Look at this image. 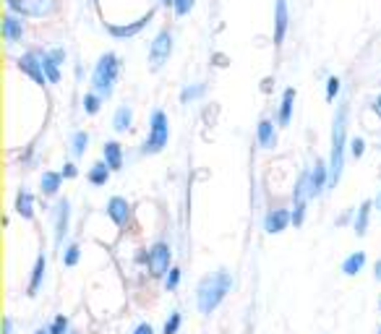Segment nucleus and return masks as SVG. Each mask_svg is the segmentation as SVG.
Masks as SVG:
<instances>
[{
	"instance_id": "79ce46f5",
	"label": "nucleus",
	"mask_w": 381,
	"mask_h": 334,
	"mask_svg": "<svg viewBox=\"0 0 381 334\" xmlns=\"http://www.w3.org/2000/svg\"><path fill=\"white\" fill-rule=\"evenodd\" d=\"M272 86H275V81H272V79H264V81H261V91H269Z\"/></svg>"
},
{
	"instance_id": "0eeeda50",
	"label": "nucleus",
	"mask_w": 381,
	"mask_h": 334,
	"mask_svg": "<svg viewBox=\"0 0 381 334\" xmlns=\"http://www.w3.org/2000/svg\"><path fill=\"white\" fill-rule=\"evenodd\" d=\"M6 8L24 19H42L55 11L53 0H6Z\"/></svg>"
},
{
	"instance_id": "6e6552de",
	"label": "nucleus",
	"mask_w": 381,
	"mask_h": 334,
	"mask_svg": "<svg viewBox=\"0 0 381 334\" xmlns=\"http://www.w3.org/2000/svg\"><path fill=\"white\" fill-rule=\"evenodd\" d=\"M146 266L152 277H168V272L173 269V250L168 243H154L146 253Z\"/></svg>"
},
{
	"instance_id": "39448f33",
	"label": "nucleus",
	"mask_w": 381,
	"mask_h": 334,
	"mask_svg": "<svg viewBox=\"0 0 381 334\" xmlns=\"http://www.w3.org/2000/svg\"><path fill=\"white\" fill-rule=\"evenodd\" d=\"M170 55H173V31L160 29L157 37L152 39V45H149V69L162 71L165 63L170 61Z\"/></svg>"
},
{
	"instance_id": "e433bc0d",
	"label": "nucleus",
	"mask_w": 381,
	"mask_h": 334,
	"mask_svg": "<svg viewBox=\"0 0 381 334\" xmlns=\"http://www.w3.org/2000/svg\"><path fill=\"white\" fill-rule=\"evenodd\" d=\"M76 175H78V170L73 162H66V165H63V178H76Z\"/></svg>"
},
{
	"instance_id": "c03bdc74",
	"label": "nucleus",
	"mask_w": 381,
	"mask_h": 334,
	"mask_svg": "<svg viewBox=\"0 0 381 334\" xmlns=\"http://www.w3.org/2000/svg\"><path fill=\"white\" fill-rule=\"evenodd\" d=\"M214 61H217V66H220V69H222V66H228V58H225V55H220V53L214 55Z\"/></svg>"
},
{
	"instance_id": "37998d69",
	"label": "nucleus",
	"mask_w": 381,
	"mask_h": 334,
	"mask_svg": "<svg viewBox=\"0 0 381 334\" xmlns=\"http://www.w3.org/2000/svg\"><path fill=\"white\" fill-rule=\"evenodd\" d=\"M371 107H374V113H376V115H379V118H381V94H379V97L374 99V105H371Z\"/></svg>"
},
{
	"instance_id": "c85d7f7f",
	"label": "nucleus",
	"mask_w": 381,
	"mask_h": 334,
	"mask_svg": "<svg viewBox=\"0 0 381 334\" xmlns=\"http://www.w3.org/2000/svg\"><path fill=\"white\" fill-rule=\"evenodd\" d=\"M78 258H81V248H78V243H71L66 246V250H63V266H76Z\"/></svg>"
},
{
	"instance_id": "7c9ffc66",
	"label": "nucleus",
	"mask_w": 381,
	"mask_h": 334,
	"mask_svg": "<svg viewBox=\"0 0 381 334\" xmlns=\"http://www.w3.org/2000/svg\"><path fill=\"white\" fill-rule=\"evenodd\" d=\"M50 334H68V316H63V313H58L53 321H50Z\"/></svg>"
},
{
	"instance_id": "3c124183",
	"label": "nucleus",
	"mask_w": 381,
	"mask_h": 334,
	"mask_svg": "<svg viewBox=\"0 0 381 334\" xmlns=\"http://www.w3.org/2000/svg\"><path fill=\"white\" fill-rule=\"evenodd\" d=\"M379 308H381V300H379Z\"/></svg>"
},
{
	"instance_id": "f3484780",
	"label": "nucleus",
	"mask_w": 381,
	"mask_h": 334,
	"mask_svg": "<svg viewBox=\"0 0 381 334\" xmlns=\"http://www.w3.org/2000/svg\"><path fill=\"white\" fill-rule=\"evenodd\" d=\"M295 97L298 91L293 86L283 91V102H280V113H277V123H280V128H288L290 121H293V107H295Z\"/></svg>"
},
{
	"instance_id": "4468645a",
	"label": "nucleus",
	"mask_w": 381,
	"mask_h": 334,
	"mask_svg": "<svg viewBox=\"0 0 381 334\" xmlns=\"http://www.w3.org/2000/svg\"><path fill=\"white\" fill-rule=\"evenodd\" d=\"M324 188H329V165L316 162L313 170H308V191H311V198L321 196Z\"/></svg>"
},
{
	"instance_id": "c9c22d12",
	"label": "nucleus",
	"mask_w": 381,
	"mask_h": 334,
	"mask_svg": "<svg viewBox=\"0 0 381 334\" xmlns=\"http://www.w3.org/2000/svg\"><path fill=\"white\" fill-rule=\"evenodd\" d=\"M193 3H196V0H176L173 11H176V16H188L190 11H193Z\"/></svg>"
},
{
	"instance_id": "412c9836",
	"label": "nucleus",
	"mask_w": 381,
	"mask_h": 334,
	"mask_svg": "<svg viewBox=\"0 0 381 334\" xmlns=\"http://www.w3.org/2000/svg\"><path fill=\"white\" fill-rule=\"evenodd\" d=\"M63 186V173H55V170H47L42 173L39 178V191H42V196H55Z\"/></svg>"
},
{
	"instance_id": "2f4dec72",
	"label": "nucleus",
	"mask_w": 381,
	"mask_h": 334,
	"mask_svg": "<svg viewBox=\"0 0 381 334\" xmlns=\"http://www.w3.org/2000/svg\"><path fill=\"white\" fill-rule=\"evenodd\" d=\"M181 324H183V316H181V311H173L168 316V321H165V334H178Z\"/></svg>"
},
{
	"instance_id": "ddd939ff",
	"label": "nucleus",
	"mask_w": 381,
	"mask_h": 334,
	"mask_svg": "<svg viewBox=\"0 0 381 334\" xmlns=\"http://www.w3.org/2000/svg\"><path fill=\"white\" fill-rule=\"evenodd\" d=\"M290 29V8L288 0H275V45L280 47Z\"/></svg>"
},
{
	"instance_id": "5701e85b",
	"label": "nucleus",
	"mask_w": 381,
	"mask_h": 334,
	"mask_svg": "<svg viewBox=\"0 0 381 334\" xmlns=\"http://www.w3.org/2000/svg\"><path fill=\"white\" fill-rule=\"evenodd\" d=\"M371 206H374V201H363V204L358 206V212H355V220H352V230H355V236L363 238L368 230V220H371Z\"/></svg>"
},
{
	"instance_id": "bb28decb",
	"label": "nucleus",
	"mask_w": 381,
	"mask_h": 334,
	"mask_svg": "<svg viewBox=\"0 0 381 334\" xmlns=\"http://www.w3.org/2000/svg\"><path fill=\"white\" fill-rule=\"evenodd\" d=\"M86 149H89V133H86V131H76V133L71 136V154H73V157H84Z\"/></svg>"
},
{
	"instance_id": "7ed1b4c3",
	"label": "nucleus",
	"mask_w": 381,
	"mask_h": 334,
	"mask_svg": "<svg viewBox=\"0 0 381 334\" xmlns=\"http://www.w3.org/2000/svg\"><path fill=\"white\" fill-rule=\"evenodd\" d=\"M118 74H121V58L115 53H102L92 71V89L107 99L115 89Z\"/></svg>"
},
{
	"instance_id": "4c0bfd02",
	"label": "nucleus",
	"mask_w": 381,
	"mask_h": 334,
	"mask_svg": "<svg viewBox=\"0 0 381 334\" xmlns=\"http://www.w3.org/2000/svg\"><path fill=\"white\" fill-rule=\"evenodd\" d=\"M133 334H154V327L149 324V321H141V324L133 329Z\"/></svg>"
},
{
	"instance_id": "473e14b6",
	"label": "nucleus",
	"mask_w": 381,
	"mask_h": 334,
	"mask_svg": "<svg viewBox=\"0 0 381 334\" xmlns=\"http://www.w3.org/2000/svg\"><path fill=\"white\" fill-rule=\"evenodd\" d=\"M340 86H342V81H340L337 76L327 79V94H324V97H327V102H335L337 94H340Z\"/></svg>"
},
{
	"instance_id": "f03ea898",
	"label": "nucleus",
	"mask_w": 381,
	"mask_h": 334,
	"mask_svg": "<svg viewBox=\"0 0 381 334\" xmlns=\"http://www.w3.org/2000/svg\"><path fill=\"white\" fill-rule=\"evenodd\" d=\"M345 144H347V102L337 107L332 121V149H329V188H337L345 170Z\"/></svg>"
},
{
	"instance_id": "a211bd4d",
	"label": "nucleus",
	"mask_w": 381,
	"mask_h": 334,
	"mask_svg": "<svg viewBox=\"0 0 381 334\" xmlns=\"http://www.w3.org/2000/svg\"><path fill=\"white\" fill-rule=\"evenodd\" d=\"M277 126H280V123L269 121V118H261L259 126H256V138H259V144L264 146V149L277 146Z\"/></svg>"
},
{
	"instance_id": "b1692460",
	"label": "nucleus",
	"mask_w": 381,
	"mask_h": 334,
	"mask_svg": "<svg viewBox=\"0 0 381 334\" xmlns=\"http://www.w3.org/2000/svg\"><path fill=\"white\" fill-rule=\"evenodd\" d=\"M37 55H39V61H42V69H45V74H47V81L50 84L61 81V63L50 55V50H39Z\"/></svg>"
},
{
	"instance_id": "09e8293b",
	"label": "nucleus",
	"mask_w": 381,
	"mask_h": 334,
	"mask_svg": "<svg viewBox=\"0 0 381 334\" xmlns=\"http://www.w3.org/2000/svg\"><path fill=\"white\" fill-rule=\"evenodd\" d=\"M376 334H381V324H379V329H376Z\"/></svg>"
},
{
	"instance_id": "1a4fd4ad",
	"label": "nucleus",
	"mask_w": 381,
	"mask_h": 334,
	"mask_svg": "<svg viewBox=\"0 0 381 334\" xmlns=\"http://www.w3.org/2000/svg\"><path fill=\"white\" fill-rule=\"evenodd\" d=\"M16 66H19V71H21L24 76H29L37 86H45L47 84V74H45V69H42V61H39L37 53H24L21 58L16 61Z\"/></svg>"
},
{
	"instance_id": "72a5a7b5",
	"label": "nucleus",
	"mask_w": 381,
	"mask_h": 334,
	"mask_svg": "<svg viewBox=\"0 0 381 334\" xmlns=\"http://www.w3.org/2000/svg\"><path fill=\"white\" fill-rule=\"evenodd\" d=\"M181 285V269L178 266H173L168 272V277H165V288H168V293H173V290Z\"/></svg>"
},
{
	"instance_id": "f704fd0d",
	"label": "nucleus",
	"mask_w": 381,
	"mask_h": 334,
	"mask_svg": "<svg viewBox=\"0 0 381 334\" xmlns=\"http://www.w3.org/2000/svg\"><path fill=\"white\" fill-rule=\"evenodd\" d=\"M363 152H366V141H363V136H355L350 141V154L355 157V160H360V157H363Z\"/></svg>"
},
{
	"instance_id": "cd10ccee",
	"label": "nucleus",
	"mask_w": 381,
	"mask_h": 334,
	"mask_svg": "<svg viewBox=\"0 0 381 334\" xmlns=\"http://www.w3.org/2000/svg\"><path fill=\"white\" fill-rule=\"evenodd\" d=\"M102 102H105V97H102V94H97V91H89V94H84V113L86 115H97L99 107H102Z\"/></svg>"
},
{
	"instance_id": "de8ad7c7",
	"label": "nucleus",
	"mask_w": 381,
	"mask_h": 334,
	"mask_svg": "<svg viewBox=\"0 0 381 334\" xmlns=\"http://www.w3.org/2000/svg\"><path fill=\"white\" fill-rule=\"evenodd\" d=\"M34 334H50V329H37Z\"/></svg>"
},
{
	"instance_id": "20e7f679",
	"label": "nucleus",
	"mask_w": 381,
	"mask_h": 334,
	"mask_svg": "<svg viewBox=\"0 0 381 334\" xmlns=\"http://www.w3.org/2000/svg\"><path fill=\"white\" fill-rule=\"evenodd\" d=\"M170 141V121H168V113L165 110H152L149 115V136H146L144 146H141V152L144 154H160Z\"/></svg>"
},
{
	"instance_id": "dca6fc26",
	"label": "nucleus",
	"mask_w": 381,
	"mask_h": 334,
	"mask_svg": "<svg viewBox=\"0 0 381 334\" xmlns=\"http://www.w3.org/2000/svg\"><path fill=\"white\" fill-rule=\"evenodd\" d=\"M45 272H47V256L45 253H39L37 261H34V269H31V277H29V285H26V295L34 298L42 288V282H45Z\"/></svg>"
},
{
	"instance_id": "9b49d317",
	"label": "nucleus",
	"mask_w": 381,
	"mask_h": 334,
	"mask_svg": "<svg viewBox=\"0 0 381 334\" xmlns=\"http://www.w3.org/2000/svg\"><path fill=\"white\" fill-rule=\"evenodd\" d=\"M68 225H71V201L61 198L55 204V248H63V238L68 236Z\"/></svg>"
},
{
	"instance_id": "4be33fe9",
	"label": "nucleus",
	"mask_w": 381,
	"mask_h": 334,
	"mask_svg": "<svg viewBox=\"0 0 381 334\" xmlns=\"http://www.w3.org/2000/svg\"><path fill=\"white\" fill-rule=\"evenodd\" d=\"M131 126H133V107L121 105L118 110H115V115H113L115 133H126V131H131Z\"/></svg>"
},
{
	"instance_id": "49530a36",
	"label": "nucleus",
	"mask_w": 381,
	"mask_h": 334,
	"mask_svg": "<svg viewBox=\"0 0 381 334\" xmlns=\"http://www.w3.org/2000/svg\"><path fill=\"white\" fill-rule=\"evenodd\" d=\"M374 204H376V209H379V212H381V191H379V193H376V201H374Z\"/></svg>"
},
{
	"instance_id": "393cba45",
	"label": "nucleus",
	"mask_w": 381,
	"mask_h": 334,
	"mask_svg": "<svg viewBox=\"0 0 381 334\" xmlns=\"http://www.w3.org/2000/svg\"><path fill=\"white\" fill-rule=\"evenodd\" d=\"M110 165H107L105 160L102 162H94L92 167H89V173H86V181L92 183V186H105L107 181H110Z\"/></svg>"
},
{
	"instance_id": "ea45409f",
	"label": "nucleus",
	"mask_w": 381,
	"mask_h": 334,
	"mask_svg": "<svg viewBox=\"0 0 381 334\" xmlns=\"http://www.w3.org/2000/svg\"><path fill=\"white\" fill-rule=\"evenodd\" d=\"M3 334H14V319H11V316L3 319Z\"/></svg>"
},
{
	"instance_id": "a19ab883",
	"label": "nucleus",
	"mask_w": 381,
	"mask_h": 334,
	"mask_svg": "<svg viewBox=\"0 0 381 334\" xmlns=\"http://www.w3.org/2000/svg\"><path fill=\"white\" fill-rule=\"evenodd\" d=\"M374 280H376V282H381V258L374 264Z\"/></svg>"
},
{
	"instance_id": "a878e982",
	"label": "nucleus",
	"mask_w": 381,
	"mask_h": 334,
	"mask_svg": "<svg viewBox=\"0 0 381 334\" xmlns=\"http://www.w3.org/2000/svg\"><path fill=\"white\" fill-rule=\"evenodd\" d=\"M363 266H366V253H363V250H355V253H350V256L342 261V274L355 277V274L363 272Z\"/></svg>"
},
{
	"instance_id": "aec40b11",
	"label": "nucleus",
	"mask_w": 381,
	"mask_h": 334,
	"mask_svg": "<svg viewBox=\"0 0 381 334\" xmlns=\"http://www.w3.org/2000/svg\"><path fill=\"white\" fill-rule=\"evenodd\" d=\"M16 214L21 220H34V196H31V191L21 188L16 193Z\"/></svg>"
},
{
	"instance_id": "a18cd8bd",
	"label": "nucleus",
	"mask_w": 381,
	"mask_h": 334,
	"mask_svg": "<svg viewBox=\"0 0 381 334\" xmlns=\"http://www.w3.org/2000/svg\"><path fill=\"white\" fill-rule=\"evenodd\" d=\"M160 6L162 8H173V6H176V0H160Z\"/></svg>"
},
{
	"instance_id": "c756f323",
	"label": "nucleus",
	"mask_w": 381,
	"mask_h": 334,
	"mask_svg": "<svg viewBox=\"0 0 381 334\" xmlns=\"http://www.w3.org/2000/svg\"><path fill=\"white\" fill-rule=\"evenodd\" d=\"M204 91H206V86L204 84H193V86H186L183 91H181V102H193V99H198V97H204Z\"/></svg>"
},
{
	"instance_id": "423d86ee",
	"label": "nucleus",
	"mask_w": 381,
	"mask_h": 334,
	"mask_svg": "<svg viewBox=\"0 0 381 334\" xmlns=\"http://www.w3.org/2000/svg\"><path fill=\"white\" fill-rule=\"evenodd\" d=\"M154 14H157V11L152 8V11H146L144 16H138L136 21H126V24L105 21V29L113 39H131V37H136V34H141V31L149 26V21L154 19Z\"/></svg>"
},
{
	"instance_id": "9d476101",
	"label": "nucleus",
	"mask_w": 381,
	"mask_h": 334,
	"mask_svg": "<svg viewBox=\"0 0 381 334\" xmlns=\"http://www.w3.org/2000/svg\"><path fill=\"white\" fill-rule=\"evenodd\" d=\"M0 31H3V39H6L8 45H16V42H21L24 39V16L14 14V11H6L3 16V24H0Z\"/></svg>"
},
{
	"instance_id": "6ab92c4d",
	"label": "nucleus",
	"mask_w": 381,
	"mask_h": 334,
	"mask_svg": "<svg viewBox=\"0 0 381 334\" xmlns=\"http://www.w3.org/2000/svg\"><path fill=\"white\" fill-rule=\"evenodd\" d=\"M102 160L110 165L113 173L123 170V146L118 141H105V146H102Z\"/></svg>"
},
{
	"instance_id": "f257e3e1",
	"label": "nucleus",
	"mask_w": 381,
	"mask_h": 334,
	"mask_svg": "<svg viewBox=\"0 0 381 334\" xmlns=\"http://www.w3.org/2000/svg\"><path fill=\"white\" fill-rule=\"evenodd\" d=\"M230 290H233V274H230L228 269H217L214 274L204 277V280L198 282V288H196L198 311L204 313V316L214 313L217 308H220L222 300L228 298Z\"/></svg>"
},
{
	"instance_id": "f8f14e48",
	"label": "nucleus",
	"mask_w": 381,
	"mask_h": 334,
	"mask_svg": "<svg viewBox=\"0 0 381 334\" xmlns=\"http://www.w3.org/2000/svg\"><path fill=\"white\" fill-rule=\"evenodd\" d=\"M107 217L115 222V228H126L131 220V204L126 201V196H113L105 206Z\"/></svg>"
},
{
	"instance_id": "8fccbe9b",
	"label": "nucleus",
	"mask_w": 381,
	"mask_h": 334,
	"mask_svg": "<svg viewBox=\"0 0 381 334\" xmlns=\"http://www.w3.org/2000/svg\"><path fill=\"white\" fill-rule=\"evenodd\" d=\"M68 334H78V332H68Z\"/></svg>"
},
{
	"instance_id": "2eb2a0df",
	"label": "nucleus",
	"mask_w": 381,
	"mask_h": 334,
	"mask_svg": "<svg viewBox=\"0 0 381 334\" xmlns=\"http://www.w3.org/2000/svg\"><path fill=\"white\" fill-rule=\"evenodd\" d=\"M290 222H293V212L290 209H272L264 217V230H267L269 236H280L283 230H288Z\"/></svg>"
},
{
	"instance_id": "58836bf2",
	"label": "nucleus",
	"mask_w": 381,
	"mask_h": 334,
	"mask_svg": "<svg viewBox=\"0 0 381 334\" xmlns=\"http://www.w3.org/2000/svg\"><path fill=\"white\" fill-rule=\"evenodd\" d=\"M50 55H53V58L61 63V66L66 63V50H63V47H53V50H50Z\"/></svg>"
}]
</instances>
